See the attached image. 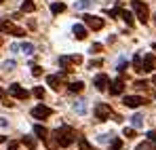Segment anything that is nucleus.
I'll list each match as a JSON object with an SVG mask.
<instances>
[{
	"mask_svg": "<svg viewBox=\"0 0 156 150\" xmlns=\"http://www.w3.org/2000/svg\"><path fill=\"white\" fill-rule=\"evenodd\" d=\"M53 137H55V142L59 144V146H70V144H74L76 142V131L72 129V127L63 125L59 127V129H55V133H53Z\"/></svg>",
	"mask_w": 156,
	"mask_h": 150,
	"instance_id": "nucleus-1",
	"label": "nucleus"
},
{
	"mask_svg": "<svg viewBox=\"0 0 156 150\" xmlns=\"http://www.w3.org/2000/svg\"><path fill=\"white\" fill-rule=\"evenodd\" d=\"M0 34H13V36H26V30L17 27L11 19H0Z\"/></svg>",
	"mask_w": 156,
	"mask_h": 150,
	"instance_id": "nucleus-2",
	"label": "nucleus"
},
{
	"mask_svg": "<svg viewBox=\"0 0 156 150\" xmlns=\"http://www.w3.org/2000/svg\"><path fill=\"white\" fill-rule=\"evenodd\" d=\"M131 6H133V11H135L137 19H139L141 24H146V21H148V17H150L148 4H146V2H141V0H131Z\"/></svg>",
	"mask_w": 156,
	"mask_h": 150,
	"instance_id": "nucleus-3",
	"label": "nucleus"
},
{
	"mask_svg": "<svg viewBox=\"0 0 156 150\" xmlns=\"http://www.w3.org/2000/svg\"><path fill=\"white\" fill-rule=\"evenodd\" d=\"M51 112H53V110L49 108V106H44V104H38V106H34V110H32V116L42 121V119H49V116H51Z\"/></svg>",
	"mask_w": 156,
	"mask_h": 150,
	"instance_id": "nucleus-4",
	"label": "nucleus"
},
{
	"mask_svg": "<svg viewBox=\"0 0 156 150\" xmlns=\"http://www.w3.org/2000/svg\"><path fill=\"white\" fill-rule=\"evenodd\" d=\"M110 114H112V108H110L108 104H97V106H95V116H97V121H108Z\"/></svg>",
	"mask_w": 156,
	"mask_h": 150,
	"instance_id": "nucleus-5",
	"label": "nucleus"
},
{
	"mask_svg": "<svg viewBox=\"0 0 156 150\" xmlns=\"http://www.w3.org/2000/svg\"><path fill=\"white\" fill-rule=\"evenodd\" d=\"M80 61H82V57H80V55H70V57H66V55H63V57H59V64H61V68H63V70H70V66H78Z\"/></svg>",
	"mask_w": 156,
	"mask_h": 150,
	"instance_id": "nucleus-6",
	"label": "nucleus"
},
{
	"mask_svg": "<svg viewBox=\"0 0 156 150\" xmlns=\"http://www.w3.org/2000/svg\"><path fill=\"white\" fill-rule=\"evenodd\" d=\"M82 19H84V24L89 25L91 30H101V27H104V19H101V17H95V15H84Z\"/></svg>",
	"mask_w": 156,
	"mask_h": 150,
	"instance_id": "nucleus-7",
	"label": "nucleus"
},
{
	"mask_svg": "<svg viewBox=\"0 0 156 150\" xmlns=\"http://www.w3.org/2000/svg\"><path fill=\"white\" fill-rule=\"evenodd\" d=\"M122 104H125L127 108H139V106L146 104V100H144L141 95H127V97L122 100Z\"/></svg>",
	"mask_w": 156,
	"mask_h": 150,
	"instance_id": "nucleus-8",
	"label": "nucleus"
},
{
	"mask_svg": "<svg viewBox=\"0 0 156 150\" xmlns=\"http://www.w3.org/2000/svg\"><path fill=\"white\" fill-rule=\"evenodd\" d=\"M9 93H11L13 97H19V100H27V97H30V91H26L21 85H11V87H9Z\"/></svg>",
	"mask_w": 156,
	"mask_h": 150,
	"instance_id": "nucleus-9",
	"label": "nucleus"
},
{
	"mask_svg": "<svg viewBox=\"0 0 156 150\" xmlns=\"http://www.w3.org/2000/svg\"><path fill=\"white\" fill-rule=\"evenodd\" d=\"M63 78H66V72H63V74H51L49 76V78H47V82H49V85H51V89H55V91H59V89H61V82H63Z\"/></svg>",
	"mask_w": 156,
	"mask_h": 150,
	"instance_id": "nucleus-10",
	"label": "nucleus"
},
{
	"mask_svg": "<svg viewBox=\"0 0 156 150\" xmlns=\"http://www.w3.org/2000/svg\"><path fill=\"white\" fill-rule=\"evenodd\" d=\"M11 51H15V53L21 51L23 55H30V53H34V45H32V42H19V45H13Z\"/></svg>",
	"mask_w": 156,
	"mask_h": 150,
	"instance_id": "nucleus-11",
	"label": "nucleus"
},
{
	"mask_svg": "<svg viewBox=\"0 0 156 150\" xmlns=\"http://www.w3.org/2000/svg\"><path fill=\"white\" fill-rule=\"evenodd\" d=\"M93 82H95V87H97L99 91H105V89H108V85H110V78H108L105 74H97Z\"/></svg>",
	"mask_w": 156,
	"mask_h": 150,
	"instance_id": "nucleus-12",
	"label": "nucleus"
},
{
	"mask_svg": "<svg viewBox=\"0 0 156 150\" xmlns=\"http://www.w3.org/2000/svg\"><path fill=\"white\" fill-rule=\"evenodd\" d=\"M122 91H125V82H122V78H116L112 82V87H110V93L112 95H120Z\"/></svg>",
	"mask_w": 156,
	"mask_h": 150,
	"instance_id": "nucleus-13",
	"label": "nucleus"
},
{
	"mask_svg": "<svg viewBox=\"0 0 156 150\" xmlns=\"http://www.w3.org/2000/svg\"><path fill=\"white\" fill-rule=\"evenodd\" d=\"M72 32H74V36H76L78 40H84V38H87V27H84L82 24H76L74 27H72Z\"/></svg>",
	"mask_w": 156,
	"mask_h": 150,
	"instance_id": "nucleus-14",
	"label": "nucleus"
},
{
	"mask_svg": "<svg viewBox=\"0 0 156 150\" xmlns=\"http://www.w3.org/2000/svg\"><path fill=\"white\" fill-rule=\"evenodd\" d=\"M154 68H156V57L146 55V57H144V72H150V70H154Z\"/></svg>",
	"mask_w": 156,
	"mask_h": 150,
	"instance_id": "nucleus-15",
	"label": "nucleus"
},
{
	"mask_svg": "<svg viewBox=\"0 0 156 150\" xmlns=\"http://www.w3.org/2000/svg\"><path fill=\"white\" fill-rule=\"evenodd\" d=\"M34 133H36L40 140H47V137H49V131H47L44 125H34Z\"/></svg>",
	"mask_w": 156,
	"mask_h": 150,
	"instance_id": "nucleus-16",
	"label": "nucleus"
},
{
	"mask_svg": "<svg viewBox=\"0 0 156 150\" xmlns=\"http://www.w3.org/2000/svg\"><path fill=\"white\" fill-rule=\"evenodd\" d=\"M74 110H76L78 114H84V112H87V101L84 100H76L74 101Z\"/></svg>",
	"mask_w": 156,
	"mask_h": 150,
	"instance_id": "nucleus-17",
	"label": "nucleus"
},
{
	"mask_svg": "<svg viewBox=\"0 0 156 150\" xmlns=\"http://www.w3.org/2000/svg\"><path fill=\"white\" fill-rule=\"evenodd\" d=\"M131 125L135 127V129L144 127V116H141V114H133V116H131Z\"/></svg>",
	"mask_w": 156,
	"mask_h": 150,
	"instance_id": "nucleus-18",
	"label": "nucleus"
},
{
	"mask_svg": "<svg viewBox=\"0 0 156 150\" xmlns=\"http://www.w3.org/2000/svg\"><path fill=\"white\" fill-rule=\"evenodd\" d=\"M82 89H84V82H80V80H76V82H72V85L68 87V91H70V93H80Z\"/></svg>",
	"mask_w": 156,
	"mask_h": 150,
	"instance_id": "nucleus-19",
	"label": "nucleus"
},
{
	"mask_svg": "<svg viewBox=\"0 0 156 150\" xmlns=\"http://www.w3.org/2000/svg\"><path fill=\"white\" fill-rule=\"evenodd\" d=\"M23 144H26L30 150H36V146H38L36 137H32V135H26V137H23Z\"/></svg>",
	"mask_w": 156,
	"mask_h": 150,
	"instance_id": "nucleus-20",
	"label": "nucleus"
},
{
	"mask_svg": "<svg viewBox=\"0 0 156 150\" xmlns=\"http://www.w3.org/2000/svg\"><path fill=\"white\" fill-rule=\"evenodd\" d=\"M93 4H95L93 0H78V2H76V4H74V6H76L78 11H82V9H91Z\"/></svg>",
	"mask_w": 156,
	"mask_h": 150,
	"instance_id": "nucleus-21",
	"label": "nucleus"
},
{
	"mask_svg": "<svg viewBox=\"0 0 156 150\" xmlns=\"http://www.w3.org/2000/svg\"><path fill=\"white\" fill-rule=\"evenodd\" d=\"M66 11V4L63 2H53L51 4V13H55V15H59V13H63Z\"/></svg>",
	"mask_w": 156,
	"mask_h": 150,
	"instance_id": "nucleus-22",
	"label": "nucleus"
},
{
	"mask_svg": "<svg viewBox=\"0 0 156 150\" xmlns=\"http://www.w3.org/2000/svg\"><path fill=\"white\" fill-rule=\"evenodd\" d=\"M133 68H135L137 72H144V59H141V55H135V59H133Z\"/></svg>",
	"mask_w": 156,
	"mask_h": 150,
	"instance_id": "nucleus-23",
	"label": "nucleus"
},
{
	"mask_svg": "<svg viewBox=\"0 0 156 150\" xmlns=\"http://www.w3.org/2000/svg\"><path fill=\"white\" fill-rule=\"evenodd\" d=\"M135 150H156V144L148 140V142H141V144H139V146H137Z\"/></svg>",
	"mask_w": 156,
	"mask_h": 150,
	"instance_id": "nucleus-24",
	"label": "nucleus"
},
{
	"mask_svg": "<svg viewBox=\"0 0 156 150\" xmlns=\"http://www.w3.org/2000/svg\"><path fill=\"white\" fill-rule=\"evenodd\" d=\"M118 15L127 21V25H133V24H135V21H133V15H131L129 11H122V9H120V13H118Z\"/></svg>",
	"mask_w": 156,
	"mask_h": 150,
	"instance_id": "nucleus-25",
	"label": "nucleus"
},
{
	"mask_svg": "<svg viewBox=\"0 0 156 150\" xmlns=\"http://www.w3.org/2000/svg\"><path fill=\"white\" fill-rule=\"evenodd\" d=\"M34 11V0H26L21 4V13H32Z\"/></svg>",
	"mask_w": 156,
	"mask_h": 150,
	"instance_id": "nucleus-26",
	"label": "nucleus"
},
{
	"mask_svg": "<svg viewBox=\"0 0 156 150\" xmlns=\"http://www.w3.org/2000/svg\"><path fill=\"white\" fill-rule=\"evenodd\" d=\"M122 148V140H112L110 142V150H120Z\"/></svg>",
	"mask_w": 156,
	"mask_h": 150,
	"instance_id": "nucleus-27",
	"label": "nucleus"
},
{
	"mask_svg": "<svg viewBox=\"0 0 156 150\" xmlns=\"http://www.w3.org/2000/svg\"><path fill=\"white\" fill-rule=\"evenodd\" d=\"M80 150H95V148H93V146H91L84 137H80Z\"/></svg>",
	"mask_w": 156,
	"mask_h": 150,
	"instance_id": "nucleus-28",
	"label": "nucleus"
},
{
	"mask_svg": "<svg viewBox=\"0 0 156 150\" xmlns=\"http://www.w3.org/2000/svg\"><path fill=\"white\" fill-rule=\"evenodd\" d=\"M122 135H125V137H129V140H133V137H135V129H131V127H127V129L122 131Z\"/></svg>",
	"mask_w": 156,
	"mask_h": 150,
	"instance_id": "nucleus-29",
	"label": "nucleus"
},
{
	"mask_svg": "<svg viewBox=\"0 0 156 150\" xmlns=\"http://www.w3.org/2000/svg\"><path fill=\"white\" fill-rule=\"evenodd\" d=\"M34 95H36L38 100H42V97H44V89H42V87H36V89H34Z\"/></svg>",
	"mask_w": 156,
	"mask_h": 150,
	"instance_id": "nucleus-30",
	"label": "nucleus"
},
{
	"mask_svg": "<svg viewBox=\"0 0 156 150\" xmlns=\"http://www.w3.org/2000/svg\"><path fill=\"white\" fill-rule=\"evenodd\" d=\"M30 68H32V74H34V76H40V74H42V68H40V66H34V64H32Z\"/></svg>",
	"mask_w": 156,
	"mask_h": 150,
	"instance_id": "nucleus-31",
	"label": "nucleus"
},
{
	"mask_svg": "<svg viewBox=\"0 0 156 150\" xmlns=\"http://www.w3.org/2000/svg\"><path fill=\"white\" fill-rule=\"evenodd\" d=\"M2 68H4L6 72H11V70L15 68V61H4V64H2Z\"/></svg>",
	"mask_w": 156,
	"mask_h": 150,
	"instance_id": "nucleus-32",
	"label": "nucleus"
},
{
	"mask_svg": "<svg viewBox=\"0 0 156 150\" xmlns=\"http://www.w3.org/2000/svg\"><path fill=\"white\" fill-rule=\"evenodd\" d=\"M97 140H99V142H112V135H110V133H104V135H99V137H97Z\"/></svg>",
	"mask_w": 156,
	"mask_h": 150,
	"instance_id": "nucleus-33",
	"label": "nucleus"
},
{
	"mask_svg": "<svg viewBox=\"0 0 156 150\" xmlns=\"http://www.w3.org/2000/svg\"><path fill=\"white\" fill-rule=\"evenodd\" d=\"M135 87H137V89H148V82H146V80H137Z\"/></svg>",
	"mask_w": 156,
	"mask_h": 150,
	"instance_id": "nucleus-34",
	"label": "nucleus"
},
{
	"mask_svg": "<svg viewBox=\"0 0 156 150\" xmlns=\"http://www.w3.org/2000/svg\"><path fill=\"white\" fill-rule=\"evenodd\" d=\"M99 51H101V45H99V42H97V45H93V47H91V53H99Z\"/></svg>",
	"mask_w": 156,
	"mask_h": 150,
	"instance_id": "nucleus-35",
	"label": "nucleus"
},
{
	"mask_svg": "<svg viewBox=\"0 0 156 150\" xmlns=\"http://www.w3.org/2000/svg\"><path fill=\"white\" fill-rule=\"evenodd\" d=\"M17 148H19L17 142H9V150H17Z\"/></svg>",
	"mask_w": 156,
	"mask_h": 150,
	"instance_id": "nucleus-36",
	"label": "nucleus"
},
{
	"mask_svg": "<svg viewBox=\"0 0 156 150\" xmlns=\"http://www.w3.org/2000/svg\"><path fill=\"white\" fill-rule=\"evenodd\" d=\"M101 66V59H95V61H91V68H99Z\"/></svg>",
	"mask_w": 156,
	"mask_h": 150,
	"instance_id": "nucleus-37",
	"label": "nucleus"
},
{
	"mask_svg": "<svg viewBox=\"0 0 156 150\" xmlns=\"http://www.w3.org/2000/svg\"><path fill=\"white\" fill-rule=\"evenodd\" d=\"M116 70H118V72H125V70H127V64H125V61H120V66H118Z\"/></svg>",
	"mask_w": 156,
	"mask_h": 150,
	"instance_id": "nucleus-38",
	"label": "nucleus"
},
{
	"mask_svg": "<svg viewBox=\"0 0 156 150\" xmlns=\"http://www.w3.org/2000/svg\"><path fill=\"white\" fill-rule=\"evenodd\" d=\"M6 125H9V123H6L4 119H0V127H6Z\"/></svg>",
	"mask_w": 156,
	"mask_h": 150,
	"instance_id": "nucleus-39",
	"label": "nucleus"
},
{
	"mask_svg": "<svg viewBox=\"0 0 156 150\" xmlns=\"http://www.w3.org/2000/svg\"><path fill=\"white\" fill-rule=\"evenodd\" d=\"M0 97H4V91H2V89H0Z\"/></svg>",
	"mask_w": 156,
	"mask_h": 150,
	"instance_id": "nucleus-40",
	"label": "nucleus"
},
{
	"mask_svg": "<svg viewBox=\"0 0 156 150\" xmlns=\"http://www.w3.org/2000/svg\"><path fill=\"white\" fill-rule=\"evenodd\" d=\"M152 82H154V85H156V76H152Z\"/></svg>",
	"mask_w": 156,
	"mask_h": 150,
	"instance_id": "nucleus-41",
	"label": "nucleus"
},
{
	"mask_svg": "<svg viewBox=\"0 0 156 150\" xmlns=\"http://www.w3.org/2000/svg\"><path fill=\"white\" fill-rule=\"evenodd\" d=\"M154 24H156V15H154Z\"/></svg>",
	"mask_w": 156,
	"mask_h": 150,
	"instance_id": "nucleus-42",
	"label": "nucleus"
},
{
	"mask_svg": "<svg viewBox=\"0 0 156 150\" xmlns=\"http://www.w3.org/2000/svg\"><path fill=\"white\" fill-rule=\"evenodd\" d=\"M2 2H4V0H0V4H2Z\"/></svg>",
	"mask_w": 156,
	"mask_h": 150,
	"instance_id": "nucleus-43",
	"label": "nucleus"
},
{
	"mask_svg": "<svg viewBox=\"0 0 156 150\" xmlns=\"http://www.w3.org/2000/svg\"><path fill=\"white\" fill-rule=\"evenodd\" d=\"M0 45H2V38H0Z\"/></svg>",
	"mask_w": 156,
	"mask_h": 150,
	"instance_id": "nucleus-44",
	"label": "nucleus"
},
{
	"mask_svg": "<svg viewBox=\"0 0 156 150\" xmlns=\"http://www.w3.org/2000/svg\"><path fill=\"white\" fill-rule=\"evenodd\" d=\"M154 97H156V95H154Z\"/></svg>",
	"mask_w": 156,
	"mask_h": 150,
	"instance_id": "nucleus-45",
	"label": "nucleus"
}]
</instances>
